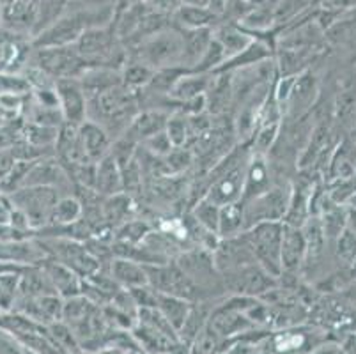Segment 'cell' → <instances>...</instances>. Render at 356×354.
Segmentation results:
<instances>
[{"label":"cell","instance_id":"b9f144b4","mask_svg":"<svg viewBox=\"0 0 356 354\" xmlns=\"http://www.w3.org/2000/svg\"><path fill=\"white\" fill-rule=\"evenodd\" d=\"M165 133L170 138L174 147H188L190 144V126L186 115L174 112L168 117L167 126H165Z\"/></svg>","mask_w":356,"mask_h":354},{"label":"cell","instance_id":"d6a6232c","mask_svg":"<svg viewBox=\"0 0 356 354\" xmlns=\"http://www.w3.org/2000/svg\"><path fill=\"white\" fill-rule=\"evenodd\" d=\"M82 216V202L74 195H63L51 209L50 220H48V225L44 229H67V227L79 223Z\"/></svg>","mask_w":356,"mask_h":354},{"label":"cell","instance_id":"f1b7e54d","mask_svg":"<svg viewBox=\"0 0 356 354\" xmlns=\"http://www.w3.org/2000/svg\"><path fill=\"white\" fill-rule=\"evenodd\" d=\"M95 191L102 197H112L124 191L122 188V175L121 168H119L118 161L110 154L96 163V181H95Z\"/></svg>","mask_w":356,"mask_h":354},{"label":"cell","instance_id":"ee69618b","mask_svg":"<svg viewBox=\"0 0 356 354\" xmlns=\"http://www.w3.org/2000/svg\"><path fill=\"white\" fill-rule=\"evenodd\" d=\"M310 0H277L275 2V22L277 29H284L298 16H302Z\"/></svg>","mask_w":356,"mask_h":354},{"label":"cell","instance_id":"91938a15","mask_svg":"<svg viewBox=\"0 0 356 354\" xmlns=\"http://www.w3.org/2000/svg\"><path fill=\"white\" fill-rule=\"evenodd\" d=\"M6 121H8V119H4V117L0 115V128H2V126H4V122H6Z\"/></svg>","mask_w":356,"mask_h":354},{"label":"cell","instance_id":"e0dca14e","mask_svg":"<svg viewBox=\"0 0 356 354\" xmlns=\"http://www.w3.org/2000/svg\"><path fill=\"white\" fill-rule=\"evenodd\" d=\"M277 181L270 158L252 152L247 161V168H245V186H243L241 202L270 190Z\"/></svg>","mask_w":356,"mask_h":354},{"label":"cell","instance_id":"7402d4cb","mask_svg":"<svg viewBox=\"0 0 356 354\" xmlns=\"http://www.w3.org/2000/svg\"><path fill=\"white\" fill-rule=\"evenodd\" d=\"M356 142L355 138H342L337 142L332 156H330L328 165H326L323 179H341V177H351L356 175Z\"/></svg>","mask_w":356,"mask_h":354},{"label":"cell","instance_id":"484cf974","mask_svg":"<svg viewBox=\"0 0 356 354\" xmlns=\"http://www.w3.org/2000/svg\"><path fill=\"white\" fill-rule=\"evenodd\" d=\"M108 273L114 278L115 284L121 289H135L142 287L147 284V271L145 266L137 261L126 257H110L108 261Z\"/></svg>","mask_w":356,"mask_h":354},{"label":"cell","instance_id":"4fadbf2b","mask_svg":"<svg viewBox=\"0 0 356 354\" xmlns=\"http://www.w3.org/2000/svg\"><path fill=\"white\" fill-rule=\"evenodd\" d=\"M55 92H57V102L59 110L63 113L64 122L73 126H80L87 121V112H89V99L80 86L79 78H66V80H57L55 82Z\"/></svg>","mask_w":356,"mask_h":354},{"label":"cell","instance_id":"ffe728a7","mask_svg":"<svg viewBox=\"0 0 356 354\" xmlns=\"http://www.w3.org/2000/svg\"><path fill=\"white\" fill-rule=\"evenodd\" d=\"M79 138L86 158L95 163H98L102 158L108 154L112 149V142H114L103 126L95 121H89V119L79 126Z\"/></svg>","mask_w":356,"mask_h":354},{"label":"cell","instance_id":"603a6c76","mask_svg":"<svg viewBox=\"0 0 356 354\" xmlns=\"http://www.w3.org/2000/svg\"><path fill=\"white\" fill-rule=\"evenodd\" d=\"M213 73H197V71H186L183 77L174 83L168 92V102L172 105V112L177 105L190 102L193 97L204 96L211 86Z\"/></svg>","mask_w":356,"mask_h":354},{"label":"cell","instance_id":"816d5d0a","mask_svg":"<svg viewBox=\"0 0 356 354\" xmlns=\"http://www.w3.org/2000/svg\"><path fill=\"white\" fill-rule=\"evenodd\" d=\"M339 346H341L342 353L344 354H356V330L344 333V335L341 337Z\"/></svg>","mask_w":356,"mask_h":354},{"label":"cell","instance_id":"f5cc1de1","mask_svg":"<svg viewBox=\"0 0 356 354\" xmlns=\"http://www.w3.org/2000/svg\"><path fill=\"white\" fill-rule=\"evenodd\" d=\"M309 354H344L342 353L341 346L335 342H321L316 349L310 351Z\"/></svg>","mask_w":356,"mask_h":354},{"label":"cell","instance_id":"5b68a950","mask_svg":"<svg viewBox=\"0 0 356 354\" xmlns=\"http://www.w3.org/2000/svg\"><path fill=\"white\" fill-rule=\"evenodd\" d=\"M282 232V222L259 223L243 232L257 264L275 278L282 277V264H280Z\"/></svg>","mask_w":356,"mask_h":354},{"label":"cell","instance_id":"11a10c76","mask_svg":"<svg viewBox=\"0 0 356 354\" xmlns=\"http://www.w3.org/2000/svg\"><path fill=\"white\" fill-rule=\"evenodd\" d=\"M348 229L356 234V207H348Z\"/></svg>","mask_w":356,"mask_h":354},{"label":"cell","instance_id":"e575fe53","mask_svg":"<svg viewBox=\"0 0 356 354\" xmlns=\"http://www.w3.org/2000/svg\"><path fill=\"white\" fill-rule=\"evenodd\" d=\"M243 232H245V214H243L241 202L222 206L218 222V238H238Z\"/></svg>","mask_w":356,"mask_h":354},{"label":"cell","instance_id":"ab89813d","mask_svg":"<svg viewBox=\"0 0 356 354\" xmlns=\"http://www.w3.org/2000/svg\"><path fill=\"white\" fill-rule=\"evenodd\" d=\"M67 0H38V11H35V24L32 31V38L40 34L47 27H50L55 19L66 11Z\"/></svg>","mask_w":356,"mask_h":354},{"label":"cell","instance_id":"7a4b0ae2","mask_svg":"<svg viewBox=\"0 0 356 354\" xmlns=\"http://www.w3.org/2000/svg\"><path fill=\"white\" fill-rule=\"evenodd\" d=\"M126 50H128V58L138 61L154 71L183 66V35L174 25L142 39Z\"/></svg>","mask_w":356,"mask_h":354},{"label":"cell","instance_id":"9f6ffc18","mask_svg":"<svg viewBox=\"0 0 356 354\" xmlns=\"http://www.w3.org/2000/svg\"><path fill=\"white\" fill-rule=\"evenodd\" d=\"M209 0H179V6H193V8H208Z\"/></svg>","mask_w":356,"mask_h":354},{"label":"cell","instance_id":"ba28073f","mask_svg":"<svg viewBox=\"0 0 356 354\" xmlns=\"http://www.w3.org/2000/svg\"><path fill=\"white\" fill-rule=\"evenodd\" d=\"M145 271H147V284L160 294L183 298V300H188L192 303L208 298L184 275L183 269L174 261L163 262V264L145 266Z\"/></svg>","mask_w":356,"mask_h":354},{"label":"cell","instance_id":"6f0895ef","mask_svg":"<svg viewBox=\"0 0 356 354\" xmlns=\"http://www.w3.org/2000/svg\"><path fill=\"white\" fill-rule=\"evenodd\" d=\"M121 2H124V4H142L145 0H121Z\"/></svg>","mask_w":356,"mask_h":354},{"label":"cell","instance_id":"8fae6325","mask_svg":"<svg viewBox=\"0 0 356 354\" xmlns=\"http://www.w3.org/2000/svg\"><path fill=\"white\" fill-rule=\"evenodd\" d=\"M319 80L312 70L298 74L293 90L282 108V121H302L312 115L319 99Z\"/></svg>","mask_w":356,"mask_h":354},{"label":"cell","instance_id":"2e32d148","mask_svg":"<svg viewBox=\"0 0 356 354\" xmlns=\"http://www.w3.org/2000/svg\"><path fill=\"white\" fill-rule=\"evenodd\" d=\"M305 253V239H303L302 229L284 225L282 245H280L282 277H302Z\"/></svg>","mask_w":356,"mask_h":354},{"label":"cell","instance_id":"f546056e","mask_svg":"<svg viewBox=\"0 0 356 354\" xmlns=\"http://www.w3.org/2000/svg\"><path fill=\"white\" fill-rule=\"evenodd\" d=\"M218 16L209 8H193V6H179L172 13V25L179 31H193V29H215L218 25Z\"/></svg>","mask_w":356,"mask_h":354},{"label":"cell","instance_id":"680465c9","mask_svg":"<svg viewBox=\"0 0 356 354\" xmlns=\"http://www.w3.org/2000/svg\"><path fill=\"white\" fill-rule=\"evenodd\" d=\"M346 207H356V193L353 195V199L349 200V202H348V206H346Z\"/></svg>","mask_w":356,"mask_h":354},{"label":"cell","instance_id":"94428289","mask_svg":"<svg viewBox=\"0 0 356 354\" xmlns=\"http://www.w3.org/2000/svg\"><path fill=\"white\" fill-rule=\"evenodd\" d=\"M355 170H356V167H355Z\"/></svg>","mask_w":356,"mask_h":354},{"label":"cell","instance_id":"277c9868","mask_svg":"<svg viewBox=\"0 0 356 354\" xmlns=\"http://www.w3.org/2000/svg\"><path fill=\"white\" fill-rule=\"evenodd\" d=\"M291 195V179H278L270 190L241 202L245 230L266 222H282Z\"/></svg>","mask_w":356,"mask_h":354},{"label":"cell","instance_id":"f907efd6","mask_svg":"<svg viewBox=\"0 0 356 354\" xmlns=\"http://www.w3.org/2000/svg\"><path fill=\"white\" fill-rule=\"evenodd\" d=\"M339 298H341L348 307H353L356 310V280H351L346 287H342L341 291H339Z\"/></svg>","mask_w":356,"mask_h":354},{"label":"cell","instance_id":"6da1fadb","mask_svg":"<svg viewBox=\"0 0 356 354\" xmlns=\"http://www.w3.org/2000/svg\"><path fill=\"white\" fill-rule=\"evenodd\" d=\"M138 112H140L138 92L126 89L121 83V86L89 99L87 119L103 126L106 133L112 136V140H115L126 131L131 119Z\"/></svg>","mask_w":356,"mask_h":354},{"label":"cell","instance_id":"1f68e13d","mask_svg":"<svg viewBox=\"0 0 356 354\" xmlns=\"http://www.w3.org/2000/svg\"><path fill=\"white\" fill-rule=\"evenodd\" d=\"M183 35V66L193 70L204 51L213 41V29H193V31H181Z\"/></svg>","mask_w":356,"mask_h":354},{"label":"cell","instance_id":"f35d334b","mask_svg":"<svg viewBox=\"0 0 356 354\" xmlns=\"http://www.w3.org/2000/svg\"><path fill=\"white\" fill-rule=\"evenodd\" d=\"M57 135H59V128H50V126L35 124V122L29 121H25L24 129H22V138L25 142L35 145V147L48 149V151H54Z\"/></svg>","mask_w":356,"mask_h":354},{"label":"cell","instance_id":"30bf717a","mask_svg":"<svg viewBox=\"0 0 356 354\" xmlns=\"http://www.w3.org/2000/svg\"><path fill=\"white\" fill-rule=\"evenodd\" d=\"M174 262L183 269L184 275H186V277H188L206 296H211L213 287L223 291L222 277H220L218 269H216L215 266V261H213V252H209V250L193 246V248L181 252L179 255L174 259Z\"/></svg>","mask_w":356,"mask_h":354},{"label":"cell","instance_id":"4316f807","mask_svg":"<svg viewBox=\"0 0 356 354\" xmlns=\"http://www.w3.org/2000/svg\"><path fill=\"white\" fill-rule=\"evenodd\" d=\"M303 239H305V264H303V273L310 268H316L321 262L323 255H325L326 248H328V241H326L325 230H323L321 222L317 216H310L302 227Z\"/></svg>","mask_w":356,"mask_h":354},{"label":"cell","instance_id":"f6af8a7d","mask_svg":"<svg viewBox=\"0 0 356 354\" xmlns=\"http://www.w3.org/2000/svg\"><path fill=\"white\" fill-rule=\"evenodd\" d=\"M333 252H335V257L339 259V262H342L348 268H353L356 264V234L346 229L333 243Z\"/></svg>","mask_w":356,"mask_h":354},{"label":"cell","instance_id":"7bdbcfd3","mask_svg":"<svg viewBox=\"0 0 356 354\" xmlns=\"http://www.w3.org/2000/svg\"><path fill=\"white\" fill-rule=\"evenodd\" d=\"M227 61V54L222 48V45L213 38L211 45L208 47V50L204 51V55L200 57V61L197 63V66L190 71H197V73H213L215 74L220 67L223 66V63Z\"/></svg>","mask_w":356,"mask_h":354},{"label":"cell","instance_id":"7dc6e473","mask_svg":"<svg viewBox=\"0 0 356 354\" xmlns=\"http://www.w3.org/2000/svg\"><path fill=\"white\" fill-rule=\"evenodd\" d=\"M138 147H140L142 151L147 152V154L154 156V158H165V156H168L172 152L174 145L172 142H170V138L167 136V133L160 131L156 133V135L145 138Z\"/></svg>","mask_w":356,"mask_h":354},{"label":"cell","instance_id":"c3c4849f","mask_svg":"<svg viewBox=\"0 0 356 354\" xmlns=\"http://www.w3.org/2000/svg\"><path fill=\"white\" fill-rule=\"evenodd\" d=\"M151 11L163 13V15H170L179 8V0H145L144 2Z\"/></svg>","mask_w":356,"mask_h":354},{"label":"cell","instance_id":"4dcf8cb0","mask_svg":"<svg viewBox=\"0 0 356 354\" xmlns=\"http://www.w3.org/2000/svg\"><path fill=\"white\" fill-rule=\"evenodd\" d=\"M213 38L222 45V48L227 54V58L238 55L254 41V35L248 34L245 29L239 27L238 24H227V22H220L213 29Z\"/></svg>","mask_w":356,"mask_h":354},{"label":"cell","instance_id":"836d02e7","mask_svg":"<svg viewBox=\"0 0 356 354\" xmlns=\"http://www.w3.org/2000/svg\"><path fill=\"white\" fill-rule=\"evenodd\" d=\"M192 301L183 300V298L167 296L158 292V305L156 308L161 312V316L170 323V326L179 333L183 324L188 319V314L192 310Z\"/></svg>","mask_w":356,"mask_h":354},{"label":"cell","instance_id":"74e56055","mask_svg":"<svg viewBox=\"0 0 356 354\" xmlns=\"http://www.w3.org/2000/svg\"><path fill=\"white\" fill-rule=\"evenodd\" d=\"M220 209H222V207L216 206L215 202L208 200L206 197H202V199L197 200L186 213H188L200 227H204L206 230H209V232L218 236Z\"/></svg>","mask_w":356,"mask_h":354},{"label":"cell","instance_id":"9a60e30c","mask_svg":"<svg viewBox=\"0 0 356 354\" xmlns=\"http://www.w3.org/2000/svg\"><path fill=\"white\" fill-rule=\"evenodd\" d=\"M213 261H215V266L220 275L241 268V266L257 262L243 234L238 236V238L220 239L216 248L213 250Z\"/></svg>","mask_w":356,"mask_h":354},{"label":"cell","instance_id":"6125c7cd","mask_svg":"<svg viewBox=\"0 0 356 354\" xmlns=\"http://www.w3.org/2000/svg\"><path fill=\"white\" fill-rule=\"evenodd\" d=\"M355 266H356V264H355Z\"/></svg>","mask_w":356,"mask_h":354},{"label":"cell","instance_id":"db71d44e","mask_svg":"<svg viewBox=\"0 0 356 354\" xmlns=\"http://www.w3.org/2000/svg\"><path fill=\"white\" fill-rule=\"evenodd\" d=\"M227 2H229V0H209L208 8H209V11L215 13V15L218 16V19H220V16L223 15V11H225V8H227ZM218 24H220V22H218Z\"/></svg>","mask_w":356,"mask_h":354},{"label":"cell","instance_id":"d6986e66","mask_svg":"<svg viewBox=\"0 0 356 354\" xmlns=\"http://www.w3.org/2000/svg\"><path fill=\"white\" fill-rule=\"evenodd\" d=\"M41 269L44 271V275L48 277L50 284L54 285L55 292L59 294L63 300L71 296H79L82 294V284L83 280L67 266H64L63 262L55 261L51 257H44L40 262Z\"/></svg>","mask_w":356,"mask_h":354},{"label":"cell","instance_id":"d4e9b609","mask_svg":"<svg viewBox=\"0 0 356 354\" xmlns=\"http://www.w3.org/2000/svg\"><path fill=\"white\" fill-rule=\"evenodd\" d=\"M79 82L82 86L83 92H86L87 99H92V97L99 96V94L106 92V90L121 86V73H119V70H114V67L92 66L87 67L80 74Z\"/></svg>","mask_w":356,"mask_h":354},{"label":"cell","instance_id":"3957f363","mask_svg":"<svg viewBox=\"0 0 356 354\" xmlns=\"http://www.w3.org/2000/svg\"><path fill=\"white\" fill-rule=\"evenodd\" d=\"M40 241V239H38ZM48 257L63 262L70 269H73L82 280L92 277L103 268V259H99L86 241L73 238H48L40 241Z\"/></svg>","mask_w":356,"mask_h":354},{"label":"cell","instance_id":"8d00e7d4","mask_svg":"<svg viewBox=\"0 0 356 354\" xmlns=\"http://www.w3.org/2000/svg\"><path fill=\"white\" fill-rule=\"evenodd\" d=\"M154 229V225L151 222H147L145 218H135L128 220L126 223H122L121 227H118L114 232V243H122V245H131L137 246L140 245L145 239L151 230Z\"/></svg>","mask_w":356,"mask_h":354},{"label":"cell","instance_id":"681fc988","mask_svg":"<svg viewBox=\"0 0 356 354\" xmlns=\"http://www.w3.org/2000/svg\"><path fill=\"white\" fill-rule=\"evenodd\" d=\"M15 154L11 152V149H0V183L6 179V175L11 172V168L16 163Z\"/></svg>","mask_w":356,"mask_h":354},{"label":"cell","instance_id":"83f0119b","mask_svg":"<svg viewBox=\"0 0 356 354\" xmlns=\"http://www.w3.org/2000/svg\"><path fill=\"white\" fill-rule=\"evenodd\" d=\"M102 211L105 222L115 230L122 223H126L128 220L137 216V199L131 197V195L124 193V191L118 195H112V197H105L102 204Z\"/></svg>","mask_w":356,"mask_h":354},{"label":"cell","instance_id":"cb8c5ba5","mask_svg":"<svg viewBox=\"0 0 356 354\" xmlns=\"http://www.w3.org/2000/svg\"><path fill=\"white\" fill-rule=\"evenodd\" d=\"M232 78L231 73H216L213 74L211 86L206 92V106L208 113L211 115H231L232 112Z\"/></svg>","mask_w":356,"mask_h":354},{"label":"cell","instance_id":"52a82bcc","mask_svg":"<svg viewBox=\"0 0 356 354\" xmlns=\"http://www.w3.org/2000/svg\"><path fill=\"white\" fill-rule=\"evenodd\" d=\"M8 199L15 209L27 216L32 232H38L48 225L51 209L60 199V193L48 186H24L8 195Z\"/></svg>","mask_w":356,"mask_h":354},{"label":"cell","instance_id":"7c38bea8","mask_svg":"<svg viewBox=\"0 0 356 354\" xmlns=\"http://www.w3.org/2000/svg\"><path fill=\"white\" fill-rule=\"evenodd\" d=\"M24 186H48L55 188L63 195H73L74 184L71 175L67 174L66 167L60 163L55 154L44 156L41 160H35L25 177Z\"/></svg>","mask_w":356,"mask_h":354},{"label":"cell","instance_id":"d590c367","mask_svg":"<svg viewBox=\"0 0 356 354\" xmlns=\"http://www.w3.org/2000/svg\"><path fill=\"white\" fill-rule=\"evenodd\" d=\"M121 73V83L129 90H135V92H140L153 78L154 70H151L145 64L134 61V58H126V63L122 64V67L119 70Z\"/></svg>","mask_w":356,"mask_h":354},{"label":"cell","instance_id":"44dd1931","mask_svg":"<svg viewBox=\"0 0 356 354\" xmlns=\"http://www.w3.org/2000/svg\"><path fill=\"white\" fill-rule=\"evenodd\" d=\"M333 121L344 129L356 126V77L342 78L333 99Z\"/></svg>","mask_w":356,"mask_h":354},{"label":"cell","instance_id":"ac0fdd59","mask_svg":"<svg viewBox=\"0 0 356 354\" xmlns=\"http://www.w3.org/2000/svg\"><path fill=\"white\" fill-rule=\"evenodd\" d=\"M170 112L161 108H142L137 115L131 119L129 126L121 136H126L131 142L140 145L145 138L156 135V133L165 131Z\"/></svg>","mask_w":356,"mask_h":354},{"label":"cell","instance_id":"bcb514c9","mask_svg":"<svg viewBox=\"0 0 356 354\" xmlns=\"http://www.w3.org/2000/svg\"><path fill=\"white\" fill-rule=\"evenodd\" d=\"M32 165H34V161H24V160L16 161L15 167L11 168V172L6 175V179L0 183V195L8 197V195L15 193L16 190L24 188L25 177H27Z\"/></svg>","mask_w":356,"mask_h":354},{"label":"cell","instance_id":"9c48e42d","mask_svg":"<svg viewBox=\"0 0 356 354\" xmlns=\"http://www.w3.org/2000/svg\"><path fill=\"white\" fill-rule=\"evenodd\" d=\"M220 277H222L223 291H229L232 296H248L259 300L278 285V278L271 277L270 273L262 269L257 262L223 273Z\"/></svg>","mask_w":356,"mask_h":354},{"label":"cell","instance_id":"5bb4252c","mask_svg":"<svg viewBox=\"0 0 356 354\" xmlns=\"http://www.w3.org/2000/svg\"><path fill=\"white\" fill-rule=\"evenodd\" d=\"M323 333L317 328H284L273 337V351L277 354H309L325 340Z\"/></svg>","mask_w":356,"mask_h":354},{"label":"cell","instance_id":"8992f818","mask_svg":"<svg viewBox=\"0 0 356 354\" xmlns=\"http://www.w3.org/2000/svg\"><path fill=\"white\" fill-rule=\"evenodd\" d=\"M27 64L40 67L55 82L66 78H79L89 67L73 45L59 48H32Z\"/></svg>","mask_w":356,"mask_h":354},{"label":"cell","instance_id":"60d3db41","mask_svg":"<svg viewBox=\"0 0 356 354\" xmlns=\"http://www.w3.org/2000/svg\"><path fill=\"white\" fill-rule=\"evenodd\" d=\"M325 190L333 202L341 204V206H348L349 200L353 199V195L356 193V175L325 181Z\"/></svg>","mask_w":356,"mask_h":354}]
</instances>
